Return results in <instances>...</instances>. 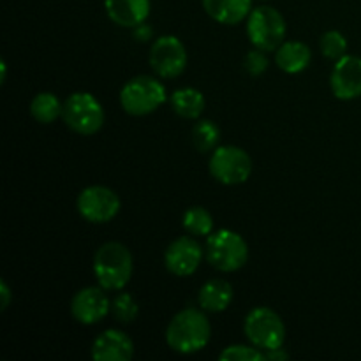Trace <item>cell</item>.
Segmentation results:
<instances>
[{"label": "cell", "mask_w": 361, "mask_h": 361, "mask_svg": "<svg viewBox=\"0 0 361 361\" xmlns=\"http://www.w3.org/2000/svg\"><path fill=\"white\" fill-rule=\"evenodd\" d=\"M204 257V249L192 235L173 240L164 252V267L175 277H190L196 274Z\"/></svg>", "instance_id": "8fae6325"}, {"label": "cell", "mask_w": 361, "mask_h": 361, "mask_svg": "<svg viewBox=\"0 0 361 361\" xmlns=\"http://www.w3.org/2000/svg\"><path fill=\"white\" fill-rule=\"evenodd\" d=\"M120 106L127 115L147 116L168 101L164 83L155 76L141 74L127 81L120 90Z\"/></svg>", "instance_id": "277c9868"}, {"label": "cell", "mask_w": 361, "mask_h": 361, "mask_svg": "<svg viewBox=\"0 0 361 361\" xmlns=\"http://www.w3.org/2000/svg\"><path fill=\"white\" fill-rule=\"evenodd\" d=\"M267 353V361H288L289 355L284 351V345L282 348H275L270 349V351H264Z\"/></svg>", "instance_id": "83f0119b"}, {"label": "cell", "mask_w": 361, "mask_h": 361, "mask_svg": "<svg viewBox=\"0 0 361 361\" xmlns=\"http://www.w3.org/2000/svg\"><path fill=\"white\" fill-rule=\"evenodd\" d=\"M62 118L73 133L92 136L104 126L106 113L99 99L90 92H74L63 101Z\"/></svg>", "instance_id": "5b68a950"}, {"label": "cell", "mask_w": 361, "mask_h": 361, "mask_svg": "<svg viewBox=\"0 0 361 361\" xmlns=\"http://www.w3.org/2000/svg\"><path fill=\"white\" fill-rule=\"evenodd\" d=\"M208 16L221 25H238L252 11V0H203Z\"/></svg>", "instance_id": "e0dca14e"}, {"label": "cell", "mask_w": 361, "mask_h": 361, "mask_svg": "<svg viewBox=\"0 0 361 361\" xmlns=\"http://www.w3.org/2000/svg\"><path fill=\"white\" fill-rule=\"evenodd\" d=\"M243 334L252 345L263 351H270L284 345L286 324L270 307H256L245 316Z\"/></svg>", "instance_id": "ba28073f"}, {"label": "cell", "mask_w": 361, "mask_h": 361, "mask_svg": "<svg viewBox=\"0 0 361 361\" xmlns=\"http://www.w3.org/2000/svg\"><path fill=\"white\" fill-rule=\"evenodd\" d=\"M243 67H245V71L250 76H261V74H264V71L268 69L267 51H263L259 48H254L252 51H249L245 55Z\"/></svg>", "instance_id": "484cf974"}, {"label": "cell", "mask_w": 361, "mask_h": 361, "mask_svg": "<svg viewBox=\"0 0 361 361\" xmlns=\"http://www.w3.org/2000/svg\"><path fill=\"white\" fill-rule=\"evenodd\" d=\"M111 314L118 323L130 324L140 316V305L130 293H118L111 300Z\"/></svg>", "instance_id": "603a6c76"}, {"label": "cell", "mask_w": 361, "mask_h": 361, "mask_svg": "<svg viewBox=\"0 0 361 361\" xmlns=\"http://www.w3.org/2000/svg\"><path fill=\"white\" fill-rule=\"evenodd\" d=\"M92 268L101 288L106 291H122L133 277V254L122 242H106L95 250Z\"/></svg>", "instance_id": "7a4b0ae2"}, {"label": "cell", "mask_w": 361, "mask_h": 361, "mask_svg": "<svg viewBox=\"0 0 361 361\" xmlns=\"http://www.w3.org/2000/svg\"><path fill=\"white\" fill-rule=\"evenodd\" d=\"M109 20L122 28H136L150 16V0H104Z\"/></svg>", "instance_id": "9a60e30c"}, {"label": "cell", "mask_w": 361, "mask_h": 361, "mask_svg": "<svg viewBox=\"0 0 361 361\" xmlns=\"http://www.w3.org/2000/svg\"><path fill=\"white\" fill-rule=\"evenodd\" d=\"M78 214L90 224H108L122 208L118 194L106 185H88L78 194Z\"/></svg>", "instance_id": "9c48e42d"}, {"label": "cell", "mask_w": 361, "mask_h": 361, "mask_svg": "<svg viewBox=\"0 0 361 361\" xmlns=\"http://www.w3.org/2000/svg\"><path fill=\"white\" fill-rule=\"evenodd\" d=\"M185 44L176 35H161L152 42L148 62L162 80H175L187 67Z\"/></svg>", "instance_id": "30bf717a"}, {"label": "cell", "mask_w": 361, "mask_h": 361, "mask_svg": "<svg viewBox=\"0 0 361 361\" xmlns=\"http://www.w3.org/2000/svg\"><path fill=\"white\" fill-rule=\"evenodd\" d=\"M247 37L254 48L275 51L284 42L288 25L284 16L271 6H259L250 11L247 18Z\"/></svg>", "instance_id": "8992f818"}, {"label": "cell", "mask_w": 361, "mask_h": 361, "mask_svg": "<svg viewBox=\"0 0 361 361\" xmlns=\"http://www.w3.org/2000/svg\"><path fill=\"white\" fill-rule=\"evenodd\" d=\"M319 48L323 56L337 62L342 56L348 55V39H345V35L342 32L328 30L321 35Z\"/></svg>", "instance_id": "cb8c5ba5"}, {"label": "cell", "mask_w": 361, "mask_h": 361, "mask_svg": "<svg viewBox=\"0 0 361 361\" xmlns=\"http://www.w3.org/2000/svg\"><path fill=\"white\" fill-rule=\"evenodd\" d=\"M233 298H235L233 286L224 279H210L201 286L197 293V303L204 312L210 314L224 312L231 305Z\"/></svg>", "instance_id": "2e32d148"}, {"label": "cell", "mask_w": 361, "mask_h": 361, "mask_svg": "<svg viewBox=\"0 0 361 361\" xmlns=\"http://www.w3.org/2000/svg\"><path fill=\"white\" fill-rule=\"evenodd\" d=\"M221 141V129L212 120H197L192 127V145L201 152L208 154L219 147Z\"/></svg>", "instance_id": "7402d4cb"}, {"label": "cell", "mask_w": 361, "mask_h": 361, "mask_svg": "<svg viewBox=\"0 0 361 361\" xmlns=\"http://www.w3.org/2000/svg\"><path fill=\"white\" fill-rule=\"evenodd\" d=\"M111 312V300L108 291L101 286H88L80 289L71 300V314L85 326H92L104 319Z\"/></svg>", "instance_id": "7c38bea8"}, {"label": "cell", "mask_w": 361, "mask_h": 361, "mask_svg": "<svg viewBox=\"0 0 361 361\" xmlns=\"http://www.w3.org/2000/svg\"><path fill=\"white\" fill-rule=\"evenodd\" d=\"M204 257L217 271L233 274L249 261V245L240 233L233 229H219L207 236Z\"/></svg>", "instance_id": "3957f363"}, {"label": "cell", "mask_w": 361, "mask_h": 361, "mask_svg": "<svg viewBox=\"0 0 361 361\" xmlns=\"http://www.w3.org/2000/svg\"><path fill=\"white\" fill-rule=\"evenodd\" d=\"M221 361H267L263 349L249 344H231L219 355Z\"/></svg>", "instance_id": "d4e9b609"}, {"label": "cell", "mask_w": 361, "mask_h": 361, "mask_svg": "<svg viewBox=\"0 0 361 361\" xmlns=\"http://www.w3.org/2000/svg\"><path fill=\"white\" fill-rule=\"evenodd\" d=\"M212 338V324L204 310L189 309L180 310L173 316L166 328V344L178 355H196L203 351Z\"/></svg>", "instance_id": "6da1fadb"}, {"label": "cell", "mask_w": 361, "mask_h": 361, "mask_svg": "<svg viewBox=\"0 0 361 361\" xmlns=\"http://www.w3.org/2000/svg\"><path fill=\"white\" fill-rule=\"evenodd\" d=\"M312 51L302 41H284L275 49V63L286 74H300L310 66Z\"/></svg>", "instance_id": "ac0fdd59"}, {"label": "cell", "mask_w": 361, "mask_h": 361, "mask_svg": "<svg viewBox=\"0 0 361 361\" xmlns=\"http://www.w3.org/2000/svg\"><path fill=\"white\" fill-rule=\"evenodd\" d=\"M90 355L95 361H130L134 356V342L126 331L111 328L95 337Z\"/></svg>", "instance_id": "5bb4252c"}, {"label": "cell", "mask_w": 361, "mask_h": 361, "mask_svg": "<svg viewBox=\"0 0 361 361\" xmlns=\"http://www.w3.org/2000/svg\"><path fill=\"white\" fill-rule=\"evenodd\" d=\"M330 88L341 101L361 97V56L345 55L335 62L330 74Z\"/></svg>", "instance_id": "4fadbf2b"}, {"label": "cell", "mask_w": 361, "mask_h": 361, "mask_svg": "<svg viewBox=\"0 0 361 361\" xmlns=\"http://www.w3.org/2000/svg\"><path fill=\"white\" fill-rule=\"evenodd\" d=\"M134 35H136L137 41H148L152 37V28L147 23H143L134 28Z\"/></svg>", "instance_id": "f1b7e54d"}, {"label": "cell", "mask_w": 361, "mask_h": 361, "mask_svg": "<svg viewBox=\"0 0 361 361\" xmlns=\"http://www.w3.org/2000/svg\"><path fill=\"white\" fill-rule=\"evenodd\" d=\"M182 226L189 235L208 236L214 233V215L204 207H190L183 214Z\"/></svg>", "instance_id": "44dd1931"}, {"label": "cell", "mask_w": 361, "mask_h": 361, "mask_svg": "<svg viewBox=\"0 0 361 361\" xmlns=\"http://www.w3.org/2000/svg\"><path fill=\"white\" fill-rule=\"evenodd\" d=\"M169 104H171L173 111L182 118L200 120V116L204 111V106H207V99H204L203 92L197 90V88L182 87L176 88L169 95Z\"/></svg>", "instance_id": "d6986e66"}, {"label": "cell", "mask_w": 361, "mask_h": 361, "mask_svg": "<svg viewBox=\"0 0 361 361\" xmlns=\"http://www.w3.org/2000/svg\"><path fill=\"white\" fill-rule=\"evenodd\" d=\"M63 102L53 92H39L30 102V115L42 126H49L62 116Z\"/></svg>", "instance_id": "ffe728a7"}, {"label": "cell", "mask_w": 361, "mask_h": 361, "mask_svg": "<svg viewBox=\"0 0 361 361\" xmlns=\"http://www.w3.org/2000/svg\"><path fill=\"white\" fill-rule=\"evenodd\" d=\"M11 302H13V291H11L9 284L6 281H0V310L6 312Z\"/></svg>", "instance_id": "4316f807"}, {"label": "cell", "mask_w": 361, "mask_h": 361, "mask_svg": "<svg viewBox=\"0 0 361 361\" xmlns=\"http://www.w3.org/2000/svg\"><path fill=\"white\" fill-rule=\"evenodd\" d=\"M252 159L236 145H222L210 155V175L222 185H242L252 175Z\"/></svg>", "instance_id": "52a82bcc"}, {"label": "cell", "mask_w": 361, "mask_h": 361, "mask_svg": "<svg viewBox=\"0 0 361 361\" xmlns=\"http://www.w3.org/2000/svg\"><path fill=\"white\" fill-rule=\"evenodd\" d=\"M6 80H7V63L4 62H0V83H6Z\"/></svg>", "instance_id": "f546056e"}]
</instances>
